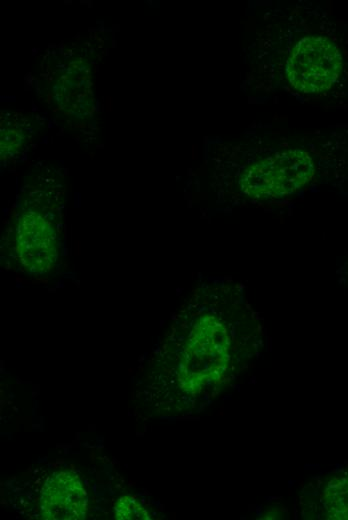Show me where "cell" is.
Here are the masks:
<instances>
[{"label": "cell", "instance_id": "1", "mask_svg": "<svg viewBox=\"0 0 348 520\" xmlns=\"http://www.w3.org/2000/svg\"><path fill=\"white\" fill-rule=\"evenodd\" d=\"M59 204V194L44 189L30 191L21 201L7 246L26 274H47L59 261L63 239Z\"/></svg>", "mask_w": 348, "mask_h": 520}, {"label": "cell", "instance_id": "6", "mask_svg": "<svg viewBox=\"0 0 348 520\" xmlns=\"http://www.w3.org/2000/svg\"><path fill=\"white\" fill-rule=\"evenodd\" d=\"M324 516L333 520H348V475L329 479L321 492Z\"/></svg>", "mask_w": 348, "mask_h": 520}, {"label": "cell", "instance_id": "8", "mask_svg": "<svg viewBox=\"0 0 348 520\" xmlns=\"http://www.w3.org/2000/svg\"><path fill=\"white\" fill-rule=\"evenodd\" d=\"M117 520H149V514L140 501L132 495H124L114 506Z\"/></svg>", "mask_w": 348, "mask_h": 520}, {"label": "cell", "instance_id": "4", "mask_svg": "<svg viewBox=\"0 0 348 520\" xmlns=\"http://www.w3.org/2000/svg\"><path fill=\"white\" fill-rule=\"evenodd\" d=\"M342 70L343 58L338 46L322 35L300 39L292 48L285 68L291 86L307 94L329 90Z\"/></svg>", "mask_w": 348, "mask_h": 520}, {"label": "cell", "instance_id": "7", "mask_svg": "<svg viewBox=\"0 0 348 520\" xmlns=\"http://www.w3.org/2000/svg\"><path fill=\"white\" fill-rule=\"evenodd\" d=\"M28 130L19 123L16 125L9 126L5 124L4 129L1 132V156L2 158L13 157L27 141Z\"/></svg>", "mask_w": 348, "mask_h": 520}, {"label": "cell", "instance_id": "2", "mask_svg": "<svg viewBox=\"0 0 348 520\" xmlns=\"http://www.w3.org/2000/svg\"><path fill=\"white\" fill-rule=\"evenodd\" d=\"M231 338L221 318L205 313L192 324L177 366L182 391L197 395L219 384L231 362Z\"/></svg>", "mask_w": 348, "mask_h": 520}, {"label": "cell", "instance_id": "3", "mask_svg": "<svg viewBox=\"0 0 348 520\" xmlns=\"http://www.w3.org/2000/svg\"><path fill=\"white\" fill-rule=\"evenodd\" d=\"M313 174L310 155L290 149L248 165L240 176V187L249 197H278L296 192Z\"/></svg>", "mask_w": 348, "mask_h": 520}, {"label": "cell", "instance_id": "5", "mask_svg": "<svg viewBox=\"0 0 348 520\" xmlns=\"http://www.w3.org/2000/svg\"><path fill=\"white\" fill-rule=\"evenodd\" d=\"M88 496L77 474L60 471L50 477L40 497V516L46 520H83Z\"/></svg>", "mask_w": 348, "mask_h": 520}]
</instances>
